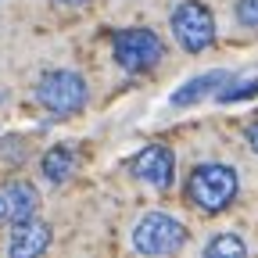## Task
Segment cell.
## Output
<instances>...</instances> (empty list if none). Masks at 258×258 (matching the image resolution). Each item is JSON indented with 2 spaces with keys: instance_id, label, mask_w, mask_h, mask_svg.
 I'll list each match as a JSON object with an SVG mask.
<instances>
[{
  "instance_id": "cell-4",
  "label": "cell",
  "mask_w": 258,
  "mask_h": 258,
  "mask_svg": "<svg viewBox=\"0 0 258 258\" xmlns=\"http://www.w3.org/2000/svg\"><path fill=\"white\" fill-rule=\"evenodd\" d=\"M169 25H172L176 43H179L186 54H201V50H208L212 40H215V15L201 4V0H183V4L172 11Z\"/></svg>"
},
{
  "instance_id": "cell-1",
  "label": "cell",
  "mask_w": 258,
  "mask_h": 258,
  "mask_svg": "<svg viewBox=\"0 0 258 258\" xmlns=\"http://www.w3.org/2000/svg\"><path fill=\"white\" fill-rule=\"evenodd\" d=\"M237 190H240V176H237L233 165L205 161V165H198L186 179V201L194 208L215 215V212H226L237 201Z\"/></svg>"
},
{
  "instance_id": "cell-13",
  "label": "cell",
  "mask_w": 258,
  "mask_h": 258,
  "mask_svg": "<svg viewBox=\"0 0 258 258\" xmlns=\"http://www.w3.org/2000/svg\"><path fill=\"white\" fill-rule=\"evenodd\" d=\"M237 22L251 32H258V0H237V8H233Z\"/></svg>"
},
{
  "instance_id": "cell-3",
  "label": "cell",
  "mask_w": 258,
  "mask_h": 258,
  "mask_svg": "<svg viewBox=\"0 0 258 258\" xmlns=\"http://www.w3.org/2000/svg\"><path fill=\"white\" fill-rule=\"evenodd\" d=\"M86 97V79L72 69H50L36 79V104H43L50 115H76Z\"/></svg>"
},
{
  "instance_id": "cell-2",
  "label": "cell",
  "mask_w": 258,
  "mask_h": 258,
  "mask_svg": "<svg viewBox=\"0 0 258 258\" xmlns=\"http://www.w3.org/2000/svg\"><path fill=\"white\" fill-rule=\"evenodd\" d=\"M183 244H186V226L179 219H172L169 212H147L133 226V251L137 254L161 258V254H176Z\"/></svg>"
},
{
  "instance_id": "cell-6",
  "label": "cell",
  "mask_w": 258,
  "mask_h": 258,
  "mask_svg": "<svg viewBox=\"0 0 258 258\" xmlns=\"http://www.w3.org/2000/svg\"><path fill=\"white\" fill-rule=\"evenodd\" d=\"M129 172H133L140 183H151L154 190H165L176 179V158H172V151L165 144H151L129 161Z\"/></svg>"
},
{
  "instance_id": "cell-8",
  "label": "cell",
  "mask_w": 258,
  "mask_h": 258,
  "mask_svg": "<svg viewBox=\"0 0 258 258\" xmlns=\"http://www.w3.org/2000/svg\"><path fill=\"white\" fill-rule=\"evenodd\" d=\"M40 208V190L25 183V179H11L0 186V226H15L29 215H36Z\"/></svg>"
},
{
  "instance_id": "cell-9",
  "label": "cell",
  "mask_w": 258,
  "mask_h": 258,
  "mask_svg": "<svg viewBox=\"0 0 258 258\" xmlns=\"http://www.w3.org/2000/svg\"><path fill=\"white\" fill-rule=\"evenodd\" d=\"M226 79H230V72H222V69H215V72H201V76H194L190 83H183V86L169 97V104H172V108H190V104L205 101V97H215L219 86H222Z\"/></svg>"
},
{
  "instance_id": "cell-7",
  "label": "cell",
  "mask_w": 258,
  "mask_h": 258,
  "mask_svg": "<svg viewBox=\"0 0 258 258\" xmlns=\"http://www.w3.org/2000/svg\"><path fill=\"white\" fill-rule=\"evenodd\" d=\"M54 233H50V222L29 215L22 222L11 226V240H8V258H43L50 247Z\"/></svg>"
},
{
  "instance_id": "cell-5",
  "label": "cell",
  "mask_w": 258,
  "mask_h": 258,
  "mask_svg": "<svg viewBox=\"0 0 258 258\" xmlns=\"http://www.w3.org/2000/svg\"><path fill=\"white\" fill-rule=\"evenodd\" d=\"M165 57V43L154 29H122L115 36V61L125 72H151L154 64Z\"/></svg>"
},
{
  "instance_id": "cell-15",
  "label": "cell",
  "mask_w": 258,
  "mask_h": 258,
  "mask_svg": "<svg viewBox=\"0 0 258 258\" xmlns=\"http://www.w3.org/2000/svg\"><path fill=\"white\" fill-rule=\"evenodd\" d=\"M57 4H69V8H79V4H86V0H57Z\"/></svg>"
},
{
  "instance_id": "cell-10",
  "label": "cell",
  "mask_w": 258,
  "mask_h": 258,
  "mask_svg": "<svg viewBox=\"0 0 258 258\" xmlns=\"http://www.w3.org/2000/svg\"><path fill=\"white\" fill-rule=\"evenodd\" d=\"M40 172H43V179H50V183H64V179L76 172V151L64 147V144H54V147L43 154V161H40Z\"/></svg>"
},
{
  "instance_id": "cell-14",
  "label": "cell",
  "mask_w": 258,
  "mask_h": 258,
  "mask_svg": "<svg viewBox=\"0 0 258 258\" xmlns=\"http://www.w3.org/2000/svg\"><path fill=\"white\" fill-rule=\"evenodd\" d=\"M247 147L258 154V122H251V125H247Z\"/></svg>"
},
{
  "instance_id": "cell-12",
  "label": "cell",
  "mask_w": 258,
  "mask_h": 258,
  "mask_svg": "<svg viewBox=\"0 0 258 258\" xmlns=\"http://www.w3.org/2000/svg\"><path fill=\"white\" fill-rule=\"evenodd\" d=\"M201 258H247V244L237 233H215L205 244V254Z\"/></svg>"
},
{
  "instance_id": "cell-11",
  "label": "cell",
  "mask_w": 258,
  "mask_h": 258,
  "mask_svg": "<svg viewBox=\"0 0 258 258\" xmlns=\"http://www.w3.org/2000/svg\"><path fill=\"white\" fill-rule=\"evenodd\" d=\"M254 93H258V69L240 72V76H230V79L219 86L215 101L219 104H237V101H247V97H254Z\"/></svg>"
}]
</instances>
